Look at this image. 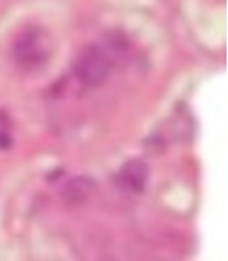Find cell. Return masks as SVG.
Returning <instances> with one entry per match:
<instances>
[{
  "label": "cell",
  "instance_id": "6da1fadb",
  "mask_svg": "<svg viewBox=\"0 0 228 261\" xmlns=\"http://www.w3.org/2000/svg\"><path fill=\"white\" fill-rule=\"evenodd\" d=\"M51 55V38L40 27L22 30L13 43V59L25 71L38 70L47 63Z\"/></svg>",
  "mask_w": 228,
  "mask_h": 261
},
{
  "label": "cell",
  "instance_id": "7a4b0ae2",
  "mask_svg": "<svg viewBox=\"0 0 228 261\" xmlns=\"http://www.w3.org/2000/svg\"><path fill=\"white\" fill-rule=\"evenodd\" d=\"M112 67L108 51L101 46L91 45L80 51L74 63L75 75L84 85H100L107 80Z\"/></svg>",
  "mask_w": 228,
  "mask_h": 261
},
{
  "label": "cell",
  "instance_id": "5b68a950",
  "mask_svg": "<svg viewBox=\"0 0 228 261\" xmlns=\"http://www.w3.org/2000/svg\"><path fill=\"white\" fill-rule=\"evenodd\" d=\"M11 126L10 117L5 111H0V134H5V132H9Z\"/></svg>",
  "mask_w": 228,
  "mask_h": 261
},
{
  "label": "cell",
  "instance_id": "277c9868",
  "mask_svg": "<svg viewBox=\"0 0 228 261\" xmlns=\"http://www.w3.org/2000/svg\"><path fill=\"white\" fill-rule=\"evenodd\" d=\"M95 186L97 184L90 176H75L65 184L62 196L70 204H79V203H83L86 199H89L91 193L94 192Z\"/></svg>",
  "mask_w": 228,
  "mask_h": 261
},
{
  "label": "cell",
  "instance_id": "8992f818",
  "mask_svg": "<svg viewBox=\"0 0 228 261\" xmlns=\"http://www.w3.org/2000/svg\"><path fill=\"white\" fill-rule=\"evenodd\" d=\"M13 143V139H11V136L9 132H5V134H0V149H9Z\"/></svg>",
  "mask_w": 228,
  "mask_h": 261
},
{
  "label": "cell",
  "instance_id": "3957f363",
  "mask_svg": "<svg viewBox=\"0 0 228 261\" xmlns=\"http://www.w3.org/2000/svg\"><path fill=\"white\" fill-rule=\"evenodd\" d=\"M149 168L147 163L140 159H132L126 161L120 170V179L123 185L134 193H141L144 191L148 181Z\"/></svg>",
  "mask_w": 228,
  "mask_h": 261
}]
</instances>
